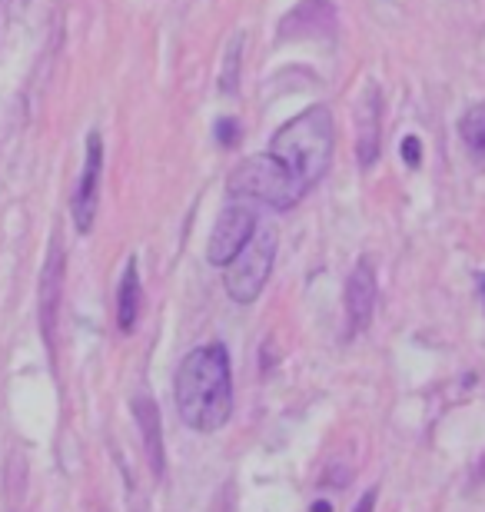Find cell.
Returning <instances> with one entry per match:
<instances>
[{
    "label": "cell",
    "instance_id": "obj_15",
    "mask_svg": "<svg viewBox=\"0 0 485 512\" xmlns=\"http://www.w3.org/2000/svg\"><path fill=\"white\" fill-rule=\"evenodd\" d=\"M216 137H220L226 147H233V143H236V120H220V127H216Z\"/></svg>",
    "mask_w": 485,
    "mask_h": 512
},
{
    "label": "cell",
    "instance_id": "obj_2",
    "mask_svg": "<svg viewBox=\"0 0 485 512\" xmlns=\"http://www.w3.org/2000/svg\"><path fill=\"white\" fill-rule=\"evenodd\" d=\"M333 140H336L333 114H329V107L316 104L303 110V114H296L293 120H286V124L273 133L270 153L306 190H313L329 173V163H333Z\"/></svg>",
    "mask_w": 485,
    "mask_h": 512
},
{
    "label": "cell",
    "instance_id": "obj_18",
    "mask_svg": "<svg viewBox=\"0 0 485 512\" xmlns=\"http://www.w3.org/2000/svg\"><path fill=\"white\" fill-rule=\"evenodd\" d=\"M482 296H485V280H482Z\"/></svg>",
    "mask_w": 485,
    "mask_h": 512
},
{
    "label": "cell",
    "instance_id": "obj_3",
    "mask_svg": "<svg viewBox=\"0 0 485 512\" xmlns=\"http://www.w3.org/2000/svg\"><path fill=\"white\" fill-rule=\"evenodd\" d=\"M226 193L236 200H250L256 207L293 210L309 190L273 157V153H256V157H246L236 163L230 180H226Z\"/></svg>",
    "mask_w": 485,
    "mask_h": 512
},
{
    "label": "cell",
    "instance_id": "obj_16",
    "mask_svg": "<svg viewBox=\"0 0 485 512\" xmlns=\"http://www.w3.org/2000/svg\"><path fill=\"white\" fill-rule=\"evenodd\" d=\"M373 506H376V489H366V496L359 499V506L353 512H373Z\"/></svg>",
    "mask_w": 485,
    "mask_h": 512
},
{
    "label": "cell",
    "instance_id": "obj_7",
    "mask_svg": "<svg viewBox=\"0 0 485 512\" xmlns=\"http://www.w3.org/2000/svg\"><path fill=\"white\" fill-rule=\"evenodd\" d=\"M100 177H103V140L94 130L87 137L84 173H80V183H77V193H74V223H77L80 233L94 230L97 203H100Z\"/></svg>",
    "mask_w": 485,
    "mask_h": 512
},
{
    "label": "cell",
    "instance_id": "obj_14",
    "mask_svg": "<svg viewBox=\"0 0 485 512\" xmlns=\"http://www.w3.org/2000/svg\"><path fill=\"white\" fill-rule=\"evenodd\" d=\"M402 160H406L412 170H416L419 163H422V143H419V137H406V140H402Z\"/></svg>",
    "mask_w": 485,
    "mask_h": 512
},
{
    "label": "cell",
    "instance_id": "obj_11",
    "mask_svg": "<svg viewBox=\"0 0 485 512\" xmlns=\"http://www.w3.org/2000/svg\"><path fill=\"white\" fill-rule=\"evenodd\" d=\"M60 276H64V253L54 243L44 270V336L47 343L54 340V313H57V296H60Z\"/></svg>",
    "mask_w": 485,
    "mask_h": 512
},
{
    "label": "cell",
    "instance_id": "obj_1",
    "mask_svg": "<svg viewBox=\"0 0 485 512\" xmlns=\"http://www.w3.org/2000/svg\"><path fill=\"white\" fill-rule=\"evenodd\" d=\"M177 413L196 433H216L233 416V366L223 343L196 346L177 370Z\"/></svg>",
    "mask_w": 485,
    "mask_h": 512
},
{
    "label": "cell",
    "instance_id": "obj_4",
    "mask_svg": "<svg viewBox=\"0 0 485 512\" xmlns=\"http://www.w3.org/2000/svg\"><path fill=\"white\" fill-rule=\"evenodd\" d=\"M276 247H280V240H276V230L270 223L260 220V227L250 237V243L233 256L230 263H226V293H230L233 303L240 306H250L260 300V293L266 290V283H270V273H273V263H276Z\"/></svg>",
    "mask_w": 485,
    "mask_h": 512
},
{
    "label": "cell",
    "instance_id": "obj_17",
    "mask_svg": "<svg viewBox=\"0 0 485 512\" xmlns=\"http://www.w3.org/2000/svg\"><path fill=\"white\" fill-rule=\"evenodd\" d=\"M313 512H333V506H326V503H316Z\"/></svg>",
    "mask_w": 485,
    "mask_h": 512
},
{
    "label": "cell",
    "instance_id": "obj_8",
    "mask_svg": "<svg viewBox=\"0 0 485 512\" xmlns=\"http://www.w3.org/2000/svg\"><path fill=\"white\" fill-rule=\"evenodd\" d=\"M379 120H383V97H379L376 84H366V94L359 97V107H356V127H359L356 153L366 170L373 167L379 157Z\"/></svg>",
    "mask_w": 485,
    "mask_h": 512
},
{
    "label": "cell",
    "instance_id": "obj_6",
    "mask_svg": "<svg viewBox=\"0 0 485 512\" xmlns=\"http://www.w3.org/2000/svg\"><path fill=\"white\" fill-rule=\"evenodd\" d=\"M376 300H379V280H376V270L369 260H359L353 266L346 280V296H343V306H346V336L366 333V326L373 323V313H376Z\"/></svg>",
    "mask_w": 485,
    "mask_h": 512
},
{
    "label": "cell",
    "instance_id": "obj_9",
    "mask_svg": "<svg viewBox=\"0 0 485 512\" xmlns=\"http://www.w3.org/2000/svg\"><path fill=\"white\" fill-rule=\"evenodd\" d=\"M140 310H143V286H140V270H137V260H127L123 266V276H120V286H117V326L120 333H133V326L140 320Z\"/></svg>",
    "mask_w": 485,
    "mask_h": 512
},
{
    "label": "cell",
    "instance_id": "obj_5",
    "mask_svg": "<svg viewBox=\"0 0 485 512\" xmlns=\"http://www.w3.org/2000/svg\"><path fill=\"white\" fill-rule=\"evenodd\" d=\"M256 227H260V213H256V203L230 197V203H226L223 213L216 217L210 243H206V260H210L213 266H226L236 253L246 247V243H250Z\"/></svg>",
    "mask_w": 485,
    "mask_h": 512
},
{
    "label": "cell",
    "instance_id": "obj_10",
    "mask_svg": "<svg viewBox=\"0 0 485 512\" xmlns=\"http://www.w3.org/2000/svg\"><path fill=\"white\" fill-rule=\"evenodd\" d=\"M133 413H137V423H140V433H143V443H147V456H150V466L153 473L163 476V436H160V413L153 406L150 396H137L133 403Z\"/></svg>",
    "mask_w": 485,
    "mask_h": 512
},
{
    "label": "cell",
    "instance_id": "obj_12",
    "mask_svg": "<svg viewBox=\"0 0 485 512\" xmlns=\"http://www.w3.org/2000/svg\"><path fill=\"white\" fill-rule=\"evenodd\" d=\"M459 133H462V143L469 147L472 157L485 163V104H476L459 120Z\"/></svg>",
    "mask_w": 485,
    "mask_h": 512
},
{
    "label": "cell",
    "instance_id": "obj_13",
    "mask_svg": "<svg viewBox=\"0 0 485 512\" xmlns=\"http://www.w3.org/2000/svg\"><path fill=\"white\" fill-rule=\"evenodd\" d=\"M240 50H243V37H236L230 44V54H226V70L220 77V87L226 94H233L236 90V77H240Z\"/></svg>",
    "mask_w": 485,
    "mask_h": 512
}]
</instances>
